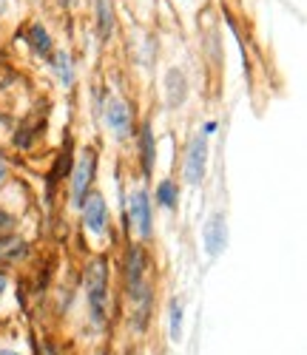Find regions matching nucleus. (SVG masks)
I'll return each mask as SVG.
<instances>
[{"label":"nucleus","instance_id":"f257e3e1","mask_svg":"<svg viewBox=\"0 0 307 355\" xmlns=\"http://www.w3.org/2000/svg\"><path fill=\"white\" fill-rule=\"evenodd\" d=\"M126 287H128V295L134 302V327L137 330H145L148 324V315H151V287H148V279H145V256L140 248H131L128 250V259H126Z\"/></svg>","mask_w":307,"mask_h":355},{"label":"nucleus","instance_id":"f03ea898","mask_svg":"<svg viewBox=\"0 0 307 355\" xmlns=\"http://www.w3.org/2000/svg\"><path fill=\"white\" fill-rule=\"evenodd\" d=\"M85 302H88L91 324L103 327L108 321V268L103 259L88 261L85 268Z\"/></svg>","mask_w":307,"mask_h":355},{"label":"nucleus","instance_id":"7ed1b4c3","mask_svg":"<svg viewBox=\"0 0 307 355\" xmlns=\"http://www.w3.org/2000/svg\"><path fill=\"white\" fill-rule=\"evenodd\" d=\"M185 182L188 185H199L205 180V171H208V137L205 134H194L188 148H185Z\"/></svg>","mask_w":307,"mask_h":355},{"label":"nucleus","instance_id":"20e7f679","mask_svg":"<svg viewBox=\"0 0 307 355\" xmlns=\"http://www.w3.org/2000/svg\"><path fill=\"white\" fill-rule=\"evenodd\" d=\"M94 171H97V154H94V148H88V151L77 159L74 176H72V202L77 205V208L88 196V188H91V182H94Z\"/></svg>","mask_w":307,"mask_h":355},{"label":"nucleus","instance_id":"39448f33","mask_svg":"<svg viewBox=\"0 0 307 355\" xmlns=\"http://www.w3.org/2000/svg\"><path fill=\"white\" fill-rule=\"evenodd\" d=\"M80 208H83V225H85V230H91L94 236L106 233V227H108V208H106L103 193L88 191V196L83 199Z\"/></svg>","mask_w":307,"mask_h":355},{"label":"nucleus","instance_id":"423d86ee","mask_svg":"<svg viewBox=\"0 0 307 355\" xmlns=\"http://www.w3.org/2000/svg\"><path fill=\"white\" fill-rule=\"evenodd\" d=\"M202 239H205V253L210 259H217L225 248H228V225H225V216L222 214H213L205 227H202Z\"/></svg>","mask_w":307,"mask_h":355},{"label":"nucleus","instance_id":"0eeeda50","mask_svg":"<svg viewBox=\"0 0 307 355\" xmlns=\"http://www.w3.org/2000/svg\"><path fill=\"white\" fill-rule=\"evenodd\" d=\"M128 216H131L134 230L140 233V239H148V236H151V227H154V219H151V199H148L145 191H134V193H131Z\"/></svg>","mask_w":307,"mask_h":355},{"label":"nucleus","instance_id":"6e6552de","mask_svg":"<svg viewBox=\"0 0 307 355\" xmlns=\"http://www.w3.org/2000/svg\"><path fill=\"white\" fill-rule=\"evenodd\" d=\"M106 123H108V128L114 131L117 139H126L128 131H131V111H128V105L122 100H117V97H108V103H106Z\"/></svg>","mask_w":307,"mask_h":355},{"label":"nucleus","instance_id":"1a4fd4ad","mask_svg":"<svg viewBox=\"0 0 307 355\" xmlns=\"http://www.w3.org/2000/svg\"><path fill=\"white\" fill-rule=\"evenodd\" d=\"M188 97V80H185V71L179 69H171L165 74V100L171 108H179Z\"/></svg>","mask_w":307,"mask_h":355},{"label":"nucleus","instance_id":"9d476101","mask_svg":"<svg viewBox=\"0 0 307 355\" xmlns=\"http://www.w3.org/2000/svg\"><path fill=\"white\" fill-rule=\"evenodd\" d=\"M28 256V242L20 236H0V261L3 264H17Z\"/></svg>","mask_w":307,"mask_h":355},{"label":"nucleus","instance_id":"9b49d317","mask_svg":"<svg viewBox=\"0 0 307 355\" xmlns=\"http://www.w3.org/2000/svg\"><path fill=\"white\" fill-rule=\"evenodd\" d=\"M28 46H32V51L38 54V57H51V37H49V32H46V26H40V23H35L32 28H28Z\"/></svg>","mask_w":307,"mask_h":355},{"label":"nucleus","instance_id":"f8f14e48","mask_svg":"<svg viewBox=\"0 0 307 355\" xmlns=\"http://www.w3.org/2000/svg\"><path fill=\"white\" fill-rule=\"evenodd\" d=\"M140 157H142V171L148 176L154 171V157H157V151H154V131L148 123L140 128Z\"/></svg>","mask_w":307,"mask_h":355},{"label":"nucleus","instance_id":"ddd939ff","mask_svg":"<svg viewBox=\"0 0 307 355\" xmlns=\"http://www.w3.org/2000/svg\"><path fill=\"white\" fill-rule=\"evenodd\" d=\"M51 69L57 71V77H60V83L63 85H72L74 83V66H72V57L66 54V51H57V54H51Z\"/></svg>","mask_w":307,"mask_h":355},{"label":"nucleus","instance_id":"4468645a","mask_svg":"<svg viewBox=\"0 0 307 355\" xmlns=\"http://www.w3.org/2000/svg\"><path fill=\"white\" fill-rule=\"evenodd\" d=\"M97 26H100V40L106 43L114 32V9L111 0H97Z\"/></svg>","mask_w":307,"mask_h":355},{"label":"nucleus","instance_id":"2eb2a0df","mask_svg":"<svg viewBox=\"0 0 307 355\" xmlns=\"http://www.w3.org/2000/svg\"><path fill=\"white\" fill-rule=\"evenodd\" d=\"M176 182L174 180H163L160 185H157V202L163 205V208H168V211H174L176 208Z\"/></svg>","mask_w":307,"mask_h":355},{"label":"nucleus","instance_id":"dca6fc26","mask_svg":"<svg viewBox=\"0 0 307 355\" xmlns=\"http://www.w3.org/2000/svg\"><path fill=\"white\" fill-rule=\"evenodd\" d=\"M168 310H171L168 313V336H171V341H179L182 338V304L174 299Z\"/></svg>","mask_w":307,"mask_h":355},{"label":"nucleus","instance_id":"f3484780","mask_svg":"<svg viewBox=\"0 0 307 355\" xmlns=\"http://www.w3.org/2000/svg\"><path fill=\"white\" fill-rule=\"evenodd\" d=\"M12 225H15V216H12V214H6V211H0V233L9 230Z\"/></svg>","mask_w":307,"mask_h":355},{"label":"nucleus","instance_id":"a211bd4d","mask_svg":"<svg viewBox=\"0 0 307 355\" xmlns=\"http://www.w3.org/2000/svg\"><path fill=\"white\" fill-rule=\"evenodd\" d=\"M3 180H6V162L0 159V182H3Z\"/></svg>","mask_w":307,"mask_h":355},{"label":"nucleus","instance_id":"6ab92c4d","mask_svg":"<svg viewBox=\"0 0 307 355\" xmlns=\"http://www.w3.org/2000/svg\"><path fill=\"white\" fill-rule=\"evenodd\" d=\"M3 290H6V276H0V295H3Z\"/></svg>","mask_w":307,"mask_h":355},{"label":"nucleus","instance_id":"aec40b11","mask_svg":"<svg viewBox=\"0 0 307 355\" xmlns=\"http://www.w3.org/2000/svg\"><path fill=\"white\" fill-rule=\"evenodd\" d=\"M0 355H20V352H15V349H3V352H0Z\"/></svg>","mask_w":307,"mask_h":355},{"label":"nucleus","instance_id":"412c9836","mask_svg":"<svg viewBox=\"0 0 307 355\" xmlns=\"http://www.w3.org/2000/svg\"><path fill=\"white\" fill-rule=\"evenodd\" d=\"M0 15H3V0H0Z\"/></svg>","mask_w":307,"mask_h":355},{"label":"nucleus","instance_id":"4be33fe9","mask_svg":"<svg viewBox=\"0 0 307 355\" xmlns=\"http://www.w3.org/2000/svg\"><path fill=\"white\" fill-rule=\"evenodd\" d=\"M126 355H134V352H126Z\"/></svg>","mask_w":307,"mask_h":355},{"label":"nucleus","instance_id":"5701e85b","mask_svg":"<svg viewBox=\"0 0 307 355\" xmlns=\"http://www.w3.org/2000/svg\"><path fill=\"white\" fill-rule=\"evenodd\" d=\"M66 3H69V0H66Z\"/></svg>","mask_w":307,"mask_h":355}]
</instances>
